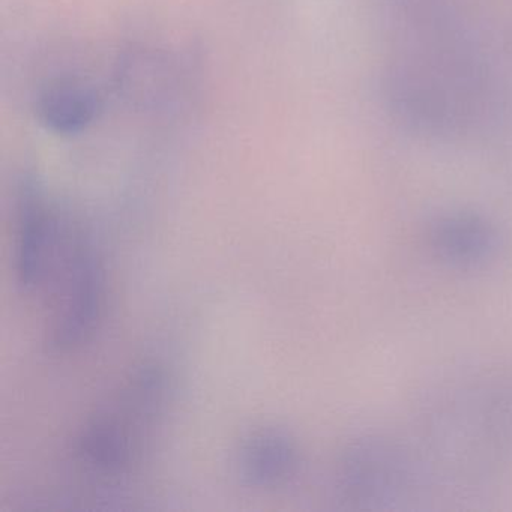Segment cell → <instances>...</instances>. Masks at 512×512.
Returning <instances> with one entry per match:
<instances>
[{
	"label": "cell",
	"mask_w": 512,
	"mask_h": 512,
	"mask_svg": "<svg viewBox=\"0 0 512 512\" xmlns=\"http://www.w3.org/2000/svg\"><path fill=\"white\" fill-rule=\"evenodd\" d=\"M98 106L97 94L89 86L77 80H56L38 97L37 113L49 130L76 134L94 121Z\"/></svg>",
	"instance_id": "obj_7"
},
{
	"label": "cell",
	"mask_w": 512,
	"mask_h": 512,
	"mask_svg": "<svg viewBox=\"0 0 512 512\" xmlns=\"http://www.w3.org/2000/svg\"><path fill=\"white\" fill-rule=\"evenodd\" d=\"M235 467L239 479L248 487H283L301 469V449L283 428H257L239 443Z\"/></svg>",
	"instance_id": "obj_6"
},
{
	"label": "cell",
	"mask_w": 512,
	"mask_h": 512,
	"mask_svg": "<svg viewBox=\"0 0 512 512\" xmlns=\"http://www.w3.org/2000/svg\"><path fill=\"white\" fill-rule=\"evenodd\" d=\"M172 392V380L160 364H143L121 391L86 421L77 436L76 460L101 479L127 476L148 448L161 424Z\"/></svg>",
	"instance_id": "obj_1"
},
{
	"label": "cell",
	"mask_w": 512,
	"mask_h": 512,
	"mask_svg": "<svg viewBox=\"0 0 512 512\" xmlns=\"http://www.w3.org/2000/svg\"><path fill=\"white\" fill-rule=\"evenodd\" d=\"M61 221L47 203L43 188L26 178L16 203V275L19 286L34 290L49 274L58 244Z\"/></svg>",
	"instance_id": "obj_4"
},
{
	"label": "cell",
	"mask_w": 512,
	"mask_h": 512,
	"mask_svg": "<svg viewBox=\"0 0 512 512\" xmlns=\"http://www.w3.org/2000/svg\"><path fill=\"white\" fill-rule=\"evenodd\" d=\"M428 245L436 259L451 268L475 269L496 259L502 236L493 221L473 211L440 215L428 230Z\"/></svg>",
	"instance_id": "obj_5"
},
{
	"label": "cell",
	"mask_w": 512,
	"mask_h": 512,
	"mask_svg": "<svg viewBox=\"0 0 512 512\" xmlns=\"http://www.w3.org/2000/svg\"><path fill=\"white\" fill-rule=\"evenodd\" d=\"M53 263L59 265L61 304L47 346L50 352L67 353L88 343L100 325L104 269L91 236L80 226L61 224Z\"/></svg>",
	"instance_id": "obj_2"
},
{
	"label": "cell",
	"mask_w": 512,
	"mask_h": 512,
	"mask_svg": "<svg viewBox=\"0 0 512 512\" xmlns=\"http://www.w3.org/2000/svg\"><path fill=\"white\" fill-rule=\"evenodd\" d=\"M416 484L418 467L412 452L389 437H356L338 457V493L352 508H398L412 499Z\"/></svg>",
	"instance_id": "obj_3"
}]
</instances>
